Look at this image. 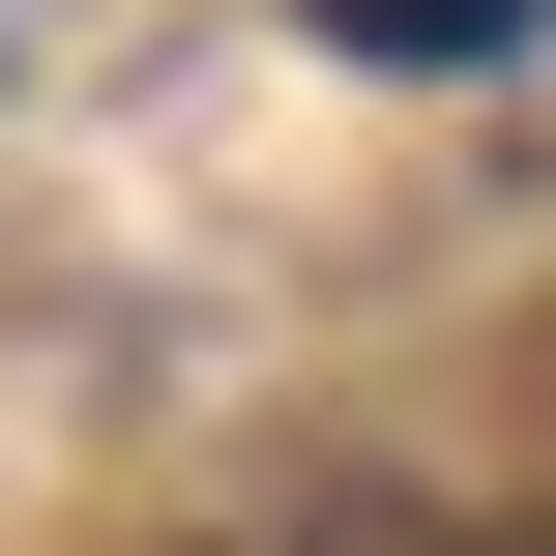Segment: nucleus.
Listing matches in <instances>:
<instances>
[{"mask_svg": "<svg viewBox=\"0 0 556 556\" xmlns=\"http://www.w3.org/2000/svg\"><path fill=\"white\" fill-rule=\"evenodd\" d=\"M293 29H323V59H410V88H440V59H528L556 0H293Z\"/></svg>", "mask_w": 556, "mask_h": 556, "instance_id": "1", "label": "nucleus"}, {"mask_svg": "<svg viewBox=\"0 0 556 556\" xmlns=\"http://www.w3.org/2000/svg\"><path fill=\"white\" fill-rule=\"evenodd\" d=\"M469 556H556V528H469Z\"/></svg>", "mask_w": 556, "mask_h": 556, "instance_id": "2", "label": "nucleus"}]
</instances>
